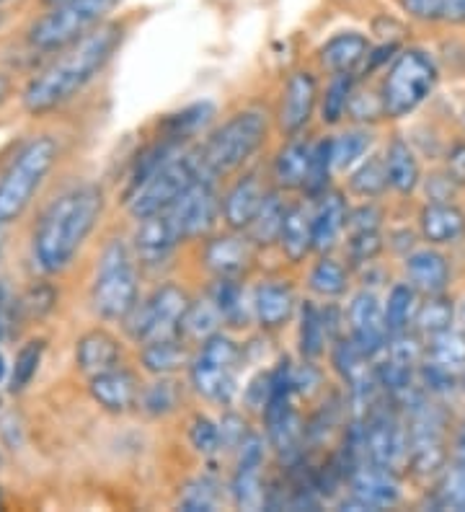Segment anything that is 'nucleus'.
Segmentation results:
<instances>
[{"instance_id": "1", "label": "nucleus", "mask_w": 465, "mask_h": 512, "mask_svg": "<svg viewBox=\"0 0 465 512\" xmlns=\"http://www.w3.org/2000/svg\"><path fill=\"white\" fill-rule=\"evenodd\" d=\"M124 39V26L117 21L101 24L83 39L57 52L44 70H39L24 88V109L34 117L55 112L81 94L83 88L109 65Z\"/></svg>"}, {"instance_id": "2", "label": "nucleus", "mask_w": 465, "mask_h": 512, "mask_svg": "<svg viewBox=\"0 0 465 512\" xmlns=\"http://www.w3.org/2000/svg\"><path fill=\"white\" fill-rule=\"evenodd\" d=\"M104 213V192L96 184H81L60 194L34 228L31 254L42 272L55 275L73 262Z\"/></svg>"}, {"instance_id": "3", "label": "nucleus", "mask_w": 465, "mask_h": 512, "mask_svg": "<svg viewBox=\"0 0 465 512\" xmlns=\"http://www.w3.org/2000/svg\"><path fill=\"white\" fill-rule=\"evenodd\" d=\"M57 156H60V145L50 135H39L21 145L19 153L0 176V231L24 215L34 194L39 192L55 166Z\"/></svg>"}, {"instance_id": "4", "label": "nucleus", "mask_w": 465, "mask_h": 512, "mask_svg": "<svg viewBox=\"0 0 465 512\" xmlns=\"http://www.w3.org/2000/svg\"><path fill=\"white\" fill-rule=\"evenodd\" d=\"M269 122L261 112H238L217 127L202 148L197 150L199 166H202V179L212 182L220 176H228L238 171L248 158L259 153V148L267 143Z\"/></svg>"}, {"instance_id": "5", "label": "nucleus", "mask_w": 465, "mask_h": 512, "mask_svg": "<svg viewBox=\"0 0 465 512\" xmlns=\"http://www.w3.org/2000/svg\"><path fill=\"white\" fill-rule=\"evenodd\" d=\"M119 3L122 0H60L55 6H47V13L31 24L29 44L42 52L65 50L106 24V16Z\"/></svg>"}, {"instance_id": "6", "label": "nucleus", "mask_w": 465, "mask_h": 512, "mask_svg": "<svg viewBox=\"0 0 465 512\" xmlns=\"http://www.w3.org/2000/svg\"><path fill=\"white\" fill-rule=\"evenodd\" d=\"M140 303V285L130 249L112 241L101 256L91 288V306L106 321H124Z\"/></svg>"}, {"instance_id": "7", "label": "nucleus", "mask_w": 465, "mask_h": 512, "mask_svg": "<svg viewBox=\"0 0 465 512\" xmlns=\"http://www.w3.org/2000/svg\"><path fill=\"white\" fill-rule=\"evenodd\" d=\"M437 65L424 50H403L383 83L385 117L401 119L422 107L437 86Z\"/></svg>"}, {"instance_id": "8", "label": "nucleus", "mask_w": 465, "mask_h": 512, "mask_svg": "<svg viewBox=\"0 0 465 512\" xmlns=\"http://www.w3.org/2000/svg\"><path fill=\"white\" fill-rule=\"evenodd\" d=\"M199 179H202V166H199L197 153L174 156L163 163L161 169L153 171L140 187L127 194V210L135 220L166 213L168 207H174L181 194Z\"/></svg>"}, {"instance_id": "9", "label": "nucleus", "mask_w": 465, "mask_h": 512, "mask_svg": "<svg viewBox=\"0 0 465 512\" xmlns=\"http://www.w3.org/2000/svg\"><path fill=\"white\" fill-rule=\"evenodd\" d=\"M189 306H192V298L186 295V290L168 282V285L155 290L148 300L137 303L135 311L124 319L127 321V331L140 344L163 337H176Z\"/></svg>"}, {"instance_id": "10", "label": "nucleus", "mask_w": 465, "mask_h": 512, "mask_svg": "<svg viewBox=\"0 0 465 512\" xmlns=\"http://www.w3.org/2000/svg\"><path fill=\"white\" fill-rule=\"evenodd\" d=\"M238 344L225 334H212L202 342V350L189 365L192 386L210 401H228L233 396V370H236Z\"/></svg>"}, {"instance_id": "11", "label": "nucleus", "mask_w": 465, "mask_h": 512, "mask_svg": "<svg viewBox=\"0 0 465 512\" xmlns=\"http://www.w3.org/2000/svg\"><path fill=\"white\" fill-rule=\"evenodd\" d=\"M409 456V427L391 409H370L362 427V461L398 471Z\"/></svg>"}, {"instance_id": "12", "label": "nucleus", "mask_w": 465, "mask_h": 512, "mask_svg": "<svg viewBox=\"0 0 465 512\" xmlns=\"http://www.w3.org/2000/svg\"><path fill=\"white\" fill-rule=\"evenodd\" d=\"M217 210H223V205H217L212 182L199 179L197 184H192L181 194L174 207H168L166 213L181 241H186V238H199L210 233V228L215 225Z\"/></svg>"}, {"instance_id": "13", "label": "nucleus", "mask_w": 465, "mask_h": 512, "mask_svg": "<svg viewBox=\"0 0 465 512\" xmlns=\"http://www.w3.org/2000/svg\"><path fill=\"white\" fill-rule=\"evenodd\" d=\"M349 484H352V492H349V502H344L349 507L383 510L401 500V484L396 479V471L375 466V463H360L349 476Z\"/></svg>"}, {"instance_id": "14", "label": "nucleus", "mask_w": 465, "mask_h": 512, "mask_svg": "<svg viewBox=\"0 0 465 512\" xmlns=\"http://www.w3.org/2000/svg\"><path fill=\"white\" fill-rule=\"evenodd\" d=\"M349 331H352V339L357 342L362 352L367 357H378L380 352H385L388 347V326H385V311L380 306V300L375 298V293H357L349 303Z\"/></svg>"}, {"instance_id": "15", "label": "nucleus", "mask_w": 465, "mask_h": 512, "mask_svg": "<svg viewBox=\"0 0 465 512\" xmlns=\"http://www.w3.org/2000/svg\"><path fill=\"white\" fill-rule=\"evenodd\" d=\"M318 104V83L316 75L308 70H298L287 78V86L282 91V104H279V130L285 135H298L313 117V109Z\"/></svg>"}, {"instance_id": "16", "label": "nucleus", "mask_w": 465, "mask_h": 512, "mask_svg": "<svg viewBox=\"0 0 465 512\" xmlns=\"http://www.w3.org/2000/svg\"><path fill=\"white\" fill-rule=\"evenodd\" d=\"M241 458L233 476V497L238 507L246 510H259L267 497H264V484H261V461H264V445L256 435H248L241 445Z\"/></svg>"}, {"instance_id": "17", "label": "nucleus", "mask_w": 465, "mask_h": 512, "mask_svg": "<svg viewBox=\"0 0 465 512\" xmlns=\"http://www.w3.org/2000/svg\"><path fill=\"white\" fill-rule=\"evenodd\" d=\"M254 241L248 236H217L212 238L210 244L205 246V264L212 275L217 277H230V280H238V277L251 267L254 262Z\"/></svg>"}, {"instance_id": "18", "label": "nucleus", "mask_w": 465, "mask_h": 512, "mask_svg": "<svg viewBox=\"0 0 465 512\" xmlns=\"http://www.w3.org/2000/svg\"><path fill=\"white\" fill-rule=\"evenodd\" d=\"M93 401L112 414H122L140 401V383L124 368H112L91 378Z\"/></svg>"}, {"instance_id": "19", "label": "nucleus", "mask_w": 465, "mask_h": 512, "mask_svg": "<svg viewBox=\"0 0 465 512\" xmlns=\"http://www.w3.org/2000/svg\"><path fill=\"white\" fill-rule=\"evenodd\" d=\"M264 197H267V192L261 187L259 176L248 174L238 179L225 194L223 210H220L230 231H248V225L254 223Z\"/></svg>"}, {"instance_id": "20", "label": "nucleus", "mask_w": 465, "mask_h": 512, "mask_svg": "<svg viewBox=\"0 0 465 512\" xmlns=\"http://www.w3.org/2000/svg\"><path fill=\"white\" fill-rule=\"evenodd\" d=\"M406 280L416 293L440 295L450 285V264L440 251H414L406 256Z\"/></svg>"}, {"instance_id": "21", "label": "nucleus", "mask_w": 465, "mask_h": 512, "mask_svg": "<svg viewBox=\"0 0 465 512\" xmlns=\"http://www.w3.org/2000/svg\"><path fill=\"white\" fill-rule=\"evenodd\" d=\"M119 360H122L119 342L106 329L86 331L75 344V363L88 378L119 368Z\"/></svg>"}, {"instance_id": "22", "label": "nucleus", "mask_w": 465, "mask_h": 512, "mask_svg": "<svg viewBox=\"0 0 465 512\" xmlns=\"http://www.w3.org/2000/svg\"><path fill=\"white\" fill-rule=\"evenodd\" d=\"M176 244H181V238L168 213L140 220V228L135 233V251L145 264H161L176 249Z\"/></svg>"}, {"instance_id": "23", "label": "nucleus", "mask_w": 465, "mask_h": 512, "mask_svg": "<svg viewBox=\"0 0 465 512\" xmlns=\"http://www.w3.org/2000/svg\"><path fill=\"white\" fill-rule=\"evenodd\" d=\"M419 228L429 244H455L465 236V213L453 202H429L419 213Z\"/></svg>"}, {"instance_id": "24", "label": "nucleus", "mask_w": 465, "mask_h": 512, "mask_svg": "<svg viewBox=\"0 0 465 512\" xmlns=\"http://www.w3.org/2000/svg\"><path fill=\"white\" fill-rule=\"evenodd\" d=\"M349 223V210L347 202L339 192H326L321 194V202H318V210L313 215V249L326 254L336 246L341 231L347 228Z\"/></svg>"}, {"instance_id": "25", "label": "nucleus", "mask_w": 465, "mask_h": 512, "mask_svg": "<svg viewBox=\"0 0 465 512\" xmlns=\"http://www.w3.org/2000/svg\"><path fill=\"white\" fill-rule=\"evenodd\" d=\"M370 42L360 32H344L331 37L321 47V65L331 73H354L370 55Z\"/></svg>"}, {"instance_id": "26", "label": "nucleus", "mask_w": 465, "mask_h": 512, "mask_svg": "<svg viewBox=\"0 0 465 512\" xmlns=\"http://www.w3.org/2000/svg\"><path fill=\"white\" fill-rule=\"evenodd\" d=\"M310 158H313V145L303 138H295L279 150L274 158V182L279 189L298 192L305 189L310 171Z\"/></svg>"}, {"instance_id": "27", "label": "nucleus", "mask_w": 465, "mask_h": 512, "mask_svg": "<svg viewBox=\"0 0 465 512\" xmlns=\"http://www.w3.org/2000/svg\"><path fill=\"white\" fill-rule=\"evenodd\" d=\"M254 311L264 329H279L295 311V293L282 282H264L254 293Z\"/></svg>"}, {"instance_id": "28", "label": "nucleus", "mask_w": 465, "mask_h": 512, "mask_svg": "<svg viewBox=\"0 0 465 512\" xmlns=\"http://www.w3.org/2000/svg\"><path fill=\"white\" fill-rule=\"evenodd\" d=\"M424 363L432 365V368L447 370V373L453 375L465 373V331L450 326V329L440 331V334L427 337Z\"/></svg>"}, {"instance_id": "29", "label": "nucleus", "mask_w": 465, "mask_h": 512, "mask_svg": "<svg viewBox=\"0 0 465 512\" xmlns=\"http://www.w3.org/2000/svg\"><path fill=\"white\" fill-rule=\"evenodd\" d=\"M279 246L292 264H300L313 251V218L303 205L287 207L282 233H279Z\"/></svg>"}, {"instance_id": "30", "label": "nucleus", "mask_w": 465, "mask_h": 512, "mask_svg": "<svg viewBox=\"0 0 465 512\" xmlns=\"http://www.w3.org/2000/svg\"><path fill=\"white\" fill-rule=\"evenodd\" d=\"M385 169H388L391 189H396L398 194H411L419 187V182H422V169H419V161H416L414 150H411L409 143L401 138H396L388 145Z\"/></svg>"}, {"instance_id": "31", "label": "nucleus", "mask_w": 465, "mask_h": 512, "mask_svg": "<svg viewBox=\"0 0 465 512\" xmlns=\"http://www.w3.org/2000/svg\"><path fill=\"white\" fill-rule=\"evenodd\" d=\"M140 357H143L145 370L155 375H171L189 365V352H186V344L184 339H179V334L143 344Z\"/></svg>"}, {"instance_id": "32", "label": "nucleus", "mask_w": 465, "mask_h": 512, "mask_svg": "<svg viewBox=\"0 0 465 512\" xmlns=\"http://www.w3.org/2000/svg\"><path fill=\"white\" fill-rule=\"evenodd\" d=\"M416 308H419V293L411 288L409 282H398L388 293V303H385V326L388 334L396 337L403 331H411L416 319Z\"/></svg>"}, {"instance_id": "33", "label": "nucleus", "mask_w": 465, "mask_h": 512, "mask_svg": "<svg viewBox=\"0 0 465 512\" xmlns=\"http://www.w3.org/2000/svg\"><path fill=\"white\" fill-rule=\"evenodd\" d=\"M285 215V202L279 200L274 192H267V197H264V202H261L259 207V213H256L254 223L248 225V238H251L256 246H272L274 241H279Z\"/></svg>"}, {"instance_id": "34", "label": "nucleus", "mask_w": 465, "mask_h": 512, "mask_svg": "<svg viewBox=\"0 0 465 512\" xmlns=\"http://www.w3.org/2000/svg\"><path fill=\"white\" fill-rule=\"evenodd\" d=\"M424 303H419L416 308L414 326L422 337H432V334H440V331L450 329L455 321V303L447 298L445 293L440 295H424Z\"/></svg>"}, {"instance_id": "35", "label": "nucleus", "mask_w": 465, "mask_h": 512, "mask_svg": "<svg viewBox=\"0 0 465 512\" xmlns=\"http://www.w3.org/2000/svg\"><path fill=\"white\" fill-rule=\"evenodd\" d=\"M215 114L212 104L202 101V104H194V107L184 109V112L174 114L163 122V138L176 140V143H184V140L194 138L202 127L207 125Z\"/></svg>"}, {"instance_id": "36", "label": "nucleus", "mask_w": 465, "mask_h": 512, "mask_svg": "<svg viewBox=\"0 0 465 512\" xmlns=\"http://www.w3.org/2000/svg\"><path fill=\"white\" fill-rule=\"evenodd\" d=\"M349 277L344 264H339L331 256H323L321 262L310 272V290L321 298H339L347 293Z\"/></svg>"}, {"instance_id": "37", "label": "nucleus", "mask_w": 465, "mask_h": 512, "mask_svg": "<svg viewBox=\"0 0 465 512\" xmlns=\"http://www.w3.org/2000/svg\"><path fill=\"white\" fill-rule=\"evenodd\" d=\"M349 187H352L354 194L365 197V200H375V197H380L385 189L391 187V182H388V169H385V158L380 156L367 158L360 169L352 174Z\"/></svg>"}, {"instance_id": "38", "label": "nucleus", "mask_w": 465, "mask_h": 512, "mask_svg": "<svg viewBox=\"0 0 465 512\" xmlns=\"http://www.w3.org/2000/svg\"><path fill=\"white\" fill-rule=\"evenodd\" d=\"M326 337H329V331L323 324V313L313 303H305L303 313H300V352L305 360L321 357Z\"/></svg>"}, {"instance_id": "39", "label": "nucleus", "mask_w": 465, "mask_h": 512, "mask_svg": "<svg viewBox=\"0 0 465 512\" xmlns=\"http://www.w3.org/2000/svg\"><path fill=\"white\" fill-rule=\"evenodd\" d=\"M354 94V75L352 73H336L334 81L329 83L321 104V119L326 125H336L349 109V101Z\"/></svg>"}, {"instance_id": "40", "label": "nucleus", "mask_w": 465, "mask_h": 512, "mask_svg": "<svg viewBox=\"0 0 465 512\" xmlns=\"http://www.w3.org/2000/svg\"><path fill=\"white\" fill-rule=\"evenodd\" d=\"M372 145V135L367 130H349L341 132L339 138L331 140V158L334 169H349L352 163L360 161Z\"/></svg>"}, {"instance_id": "41", "label": "nucleus", "mask_w": 465, "mask_h": 512, "mask_svg": "<svg viewBox=\"0 0 465 512\" xmlns=\"http://www.w3.org/2000/svg\"><path fill=\"white\" fill-rule=\"evenodd\" d=\"M210 300L217 306L223 321L238 326L243 319V290L238 285V280H230V277H217L215 288H212Z\"/></svg>"}, {"instance_id": "42", "label": "nucleus", "mask_w": 465, "mask_h": 512, "mask_svg": "<svg viewBox=\"0 0 465 512\" xmlns=\"http://www.w3.org/2000/svg\"><path fill=\"white\" fill-rule=\"evenodd\" d=\"M44 355V342L42 339H31L26 342L24 347L19 350L16 360H13V370H11V391L13 394H19L34 381V375H37L39 363H42Z\"/></svg>"}, {"instance_id": "43", "label": "nucleus", "mask_w": 465, "mask_h": 512, "mask_svg": "<svg viewBox=\"0 0 465 512\" xmlns=\"http://www.w3.org/2000/svg\"><path fill=\"white\" fill-rule=\"evenodd\" d=\"M334 171V158H331V140L313 145V158H310L308 182H305V192L310 197H321L329 187V176Z\"/></svg>"}, {"instance_id": "44", "label": "nucleus", "mask_w": 465, "mask_h": 512, "mask_svg": "<svg viewBox=\"0 0 465 512\" xmlns=\"http://www.w3.org/2000/svg\"><path fill=\"white\" fill-rule=\"evenodd\" d=\"M437 507L442 510H465V466L455 461V466L442 471L437 487Z\"/></svg>"}, {"instance_id": "45", "label": "nucleus", "mask_w": 465, "mask_h": 512, "mask_svg": "<svg viewBox=\"0 0 465 512\" xmlns=\"http://www.w3.org/2000/svg\"><path fill=\"white\" fill-rule=\"evenodd\" d=\"M217 321H223V316H220V311H217V306L212 303V300H207V303H192L189 306V311H186L184 321H181V331H186V334H192V337L197 339H207L215 334V324Z\"/></svg>"}, {"instance_id": "46", "label": "nucleus", "mask_w": 465, "mask_h": 512, "mask_svg": "<svg viewBox=\"0 0 465 512\" xmlns=\"http://www.w3.org/2000/svg\"><path fill=\"white\" fill-rule=\"evenodd\" d=\"M217 502V487L210 479H194L184 487L179 497V505L189 512L212 510Z\"/></svg>"}, {"instance_id": "47", "label": "nucleus", "mask_w": 465, "mask_h": 512, "mask_svg": "<svg viewBox=\"0 0 465 512\" xmlns=\"http://www.w3.org/2000/svg\"><path fill=\"white\" fill-rule=\"evenodd\" d=\"M140 401H143L145 412L168 414L176 406V401H179V391H176V383L158 381L145 388L143 394H140Z\"/></svg>"}, {"instance_id": "48", "label": "nucleus", "mask_w": 465, "mask_h": 512, "mask_svg": "<svg viewBox=\"0 0 465 512\" xmlns=\"http://www.w3.org/2000/svg\"><path fill=\"white\" fill-rule=\"evenodd\" d=\"M189 440H192V445L199 450V453L210 456V453H215V450L220 448L223 432H220V427H217L210 417L197 414L192 427H189Z\"/></svg>"}, {"instance_id": "49", "label": "nucleus", "mask_w": 465, "mask_h": 512, "mask_svg": "<svg viewBox=\"0 0 465 512\" xmlns=\"http://www.w3.org/2000/svg\"><path fill=\"white\" fill-rule=\"evenodd\" d=\"M380 251H383V238H380L378 231H354L352 238H349V256H352V262H372Z\"/></svg>"}, {"instance_id": "50", "label": "nucleus", "mask_w": 465, "mask_h": 512, "mask_svg": "<svg viewBox=\"0 0 465 512\" xmlns=\"http://www.w3.org/2000/svg\"><path fill=\"white\" fill-rule=\"evenodd\" d=\"M21 306H24V311L29 313L31 319H42L44 313L55 306V293H52V288H47V285H39V288L29 290V293L24 295Z\"/></svg>"}, {"instance_id": "51", "label": "nucleus", "mask_w": 465, "mask_h": 512, "mask_svg": "<svg viewBox=\"0 0 465 512\" xmlns=\"http://www.w3.org/2000/svg\"><path fill=\"white\" fill-rule=\"evenodd\" d=\"M409 16L419 21H445V0H401Z\"/></svg>"}, {"instance_id": "52", "label": "nucleus", "mask_w": 465, "mask_h": 512, "mask_svg": "<svg viewBox=\"0 0 465 512\" xmlns=\"http://www.w3.org/2000/svg\"><path fill=\"white\" fill-rule=\"evenodd\" d=\"M447 176L455 187H465V143H455L447 153Z\"/></svg>"}, {"instance_id": "53", "label": "nucleus", "mask_w": 465, "mask_h": 512, "mask_svg": "<svg viewBox=\"0 0 465 512\" xmlns=\"http://www.w3.org/2000/svg\"><path fill=\"white\" fill-rule=\"evenodd\" d=\"M378 220H380V213L372 205L360 207V210H354V213L349 215L352 233L354 231H378V225H380Z\"/></svg>"}, {"instance_id": "54", "label": "nucleus", "mask_w": 465, "mask_h": 512, "mask_svg": "<svg viewBox=\"0 0 465 512\" xmlns=\"http://www.w3.org/2000/svg\"><path fill=\"white\" fill-rule=\"evenodd\" d=\"M445 21L447 24H463L465 0H445Z\"/></svg>"}, {"instance_id": "55", "label": "nucleus", "mask_w": 465, "mask_h": 512, "mask_svg": "<svg viewBox=\"0 0 465 512\" xmlns=\"http://www.w3.org/2000/svg\"><path fill=\"white\" fill-rule=\"evenodd\" d=\"M11 96V78L8 75L0 73V104Z\"/></svg>"}, {"instance_id": "56", "label": "nucleus", "mask_w": 465, "mask_h": 512, "mask_svg": "<svg viewBox=\"0 0 465 512\" xmlns=\"http://www.w3.org/2000/svg\"><path fill=\"white\" fill-rule=\"evenodd\" d=\"M6 293L0 288V339H3V331H6Z\"/></svg>"}, {"instance_id": "57", "label": "nucleus", "mask_w": 465, "mask_h": 512, "mask_svg": "<svg viewBox=\"0 0 465 512\" xmlns=\"http://www.w3.org/2000/svg\"><path fill=\"white\" fill-rule=\"evenodd\" d=\"M455 319L460 321V329L465 331V303H460V308H458V313H455Z\"/></svg>"}, {"instance_id": "58", "label": "nucleus", "mask_w": 465, "mask_h": 512, "mask_svg": "<svg viewBox=\"0 0 465 512\" xmlns=\"http://www.w3.org/2000/svg\"><path fill=\"white\" fill-rule=\"evenodd\" d=\"M6 378V360H3V355H0V381Z\"/></svg>"}, {"instance_id": "59", "label": "nucleus", "mask_w": 465, "mask_h": 512, "mask_svg": "<svg viewBox=\"0 0 465 512\" xmlns=\"http://www.w3.org/2000/svg\"><path fill=\"white\" fill-rule=\"evenodd\" d=\"M44 6H55V3H60V0H42Z\"/></svg>"}, {"instance_id": "60", "label": "nucleus", "mask_w": 465, "mask_h": 512, "mask_svg": "<svg viewBox=\"0 0 465 512\" xmlns=\"http://www.w3.org/2000/svg\"><path fill=\"white\" fill-rule=\"evenodd\" d=\"M3 21H6V13L0 11V26H3Z\"/></svg>"}, {"instance_id": "61", "label": "nucleus", "mask_w": 465, "mask_h": 512, "mask_svg": "<svg viewBox=\"0 0 465 512\" xmlns=\"http://www.w3.org/2000/svg\"><path fill=\"white\" fill-rule=\"evenodd\" d=\"M463 125H465V114H463Z\"/></svg>"}, {"instance_id": "62", "label": "nucleus", "mask_w": 465, "mask_h": 512, "mask_svg": "<svg viewBox=\"0 0 465 512\" xmlns=\"http://www.w3.org/2000/svg\"><path fill=\"white\" fill-rule=\"evenodd\" d=\"M0 3H6V0H0Z\"/></svg>"}]
</instances>
